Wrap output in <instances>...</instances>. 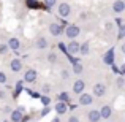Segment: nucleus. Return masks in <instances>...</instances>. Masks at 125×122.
I'll return each instance as SVG.
<instances>
[{
	"instance_id": "nucleus-21",
	"label": "nucleus",
	"mask_w": 125,
	"mask_h": 122,
	"mask_svg": "<svg viewBox=\"0 0 125 122\" xmlns=\"http://www.w3.org/2000/svg\"><path fill=\"white\" fill-rule=\"evenodd\" d=\"M40 98H41V103L44 105V106H48V105L51 103V98H49L48 95H43V97H40Z\"/></svg>"
},
{
	"instance_id": "nucleus-30",
	"label": "nucleus",
	"mask_w": 125,
	"mask_h": 122,
	"mask_svg": "<svg viewBox=\"0 0 125 122\" xmlns=\"http://www.w3.org/2000/svg\"><path fill=\"white\" fill-rule=\"evenodd\" d=\"M49 110H51V108H44V110L41 111V116H46V114L49 113Z\"/></svg>"
},
{
	"instance_id": "nucleus-18",
	"label": "nucleus",
	"mask_w": 125,
	"mask_h": 122,
	"mask_svg": "<svg viewBox=\"0 0 125 122\" xmlns=\"http://www.w3.org/2000/svg\"><path fill=\"white\" fill-rule=\"evenodd\" d=\"M68 100H70V95H68L67 92H62V94L59 95V101H63V103H67Z\"/></svg>"
},
{
	"instance_id": "nucleus-25",
	"label": "nucleus",
	"mask_w": 125,
	"mask_h": 122,
	"mask_svg": "<svg viewBox=\"0 0 125 122\" xmlns=\"http://www.w3.org/2000/svg\"><path fill=\"white\" fill-rule=\"evenodd\" d=\"M44 2H46V5H48V8H49V10H51V6H54V5H55V0H44Z\"/></svg>"
},
{
	"instance_id": "nucleus-20",
	"label": "nucleus",
	"mask_w": 125,
	"mask_h": 122,
	"mask_svg": "<svg viewBox=\"0 0 125 122\" xmlns=\"http://www.w3.org/2000/svg\"><path fill=\"white\" fill-rule=\"evenodd\" d=\"M73 71H74V73H81V71H83V65H81L79 62L73 64Z\"/></svg>"
},
{
	"instance_id": "nucleus-9",
	"label": "nucleus",
	"mask_w": 125,
	"mask_h": 122,
	"mask_svg": "<svg viewBox=\"0 0 125 122\" xmlns=\"http://www.w3.org/2000/svg\"><path fill=\"white\" fill-rule=\"evenodd\" d=\"M49 32H51L54 37H59V35L62 33V27L59 24H51L49 25Z\"/></svg>"
},
{
	"instance_id": "nucleus-34",
	"label": "nucleus",
	"mask_w": 125,
	"mask_h": 122,
	"mask_svg": "<svg viewBox=\"0 0 125 122\" xmlns=\"http://www.w3.org/2000/svg\"><path fill=\"white\" fill-rule=\"evenodd\" d=\"M18 111H19V113H21V114H22V113H25V110H24V106H19V108H18Z\"/></svg>"
},
{
	"instance_id": "nucleus-2",
	"label": "nucleus",
	"mask_w": 125,
	"mask_h": 122,
	"mask_svg": "<svg viewBox=\"0 0 125 122\" xmlns=\"http://www.w3.org/2000/svg\"><path fill=\"white\" fill-rule=\"evenodd\" d=\"M67 51L70 52L71 55H73V54H76V52L79 51V43H78V41H74V40H71V41L67 44Z\"/></svg>"
},
{
	"instance_id": "nucleus-4",
	"label": "nucleus",
	"mask_w": 125,
	"mask_h": 122,
	"mask_svg": "<svg viewBox=\"0 0 125 122\" xmlns=\"http://www.w3.org/2000/svg\"><path fill=\"white\" fill-rule=\"evenodd\" d=\"M84 86H85V82L83 79H78V81H74V84H73V92L74 94H83V90H84Z\"/></svg>"
},
{
	"instance_id": "nucleus-36",
	"label": "nucleus",
	"mask_w": 125,
	"mask_h": 122,
	"mask_svg": "<svg viewBox=\"0 0 125 122\" xmlns=\"http://www.w3.org/2000/svg\"><path fill=\"white\" fill-rule=\"evenodd\" d=\"M3 111H5V113H11V110H10V106H5V110H3Z\"/></svg>"
},
{
	"instance_id": "nucleus-32",
	"label": "nucleus",
	"mask_w": 125,
	"mask_h": 122,
	"mask_svg": "<svg viewBox=\"0 0 125 122\" xmlns=\"http://www.w3.org/2000/svg\"><path fill=\"white\" fill-rule=\"evenodd\" d=\"M68 122H79V119H78V117H70V119H68Z\"/></svg>"
},
{
	"instance_id": "nucleus-28",
	"label": "nucleus",
	"mask_w": 125,
	"mask_h": 122,
	"mask_svg": "<svg viewBox=\"0 0 125 122\" xmlns=\"http://www.w3.org/2000/svg\"><path fill=\"white\" fill-rule=\"evenodd\" d=\"M116 24L119 25V27H122V18H116Z\"/></svg>"
},
{
	"instance_id": "nucleus-16",
	"label": "nucleus",
	"mask_w": 125,
	"mask_h": 122,
	"mask_svg": "<svg viewBox=\"0 0 125 122\" xmlns=\"http://www.w3.org/2000/svg\"><path fill=\"white\" fill-rule=\"evenodd\" d=\"M11 121L13 122H22V114L19 113L18 110H16V111H11Z\"/></svg>"
},
{
	"instance_id": "nucleus-5",
	"label": "nucleus",
	"mask_w": 125,
	"mask_h": 122,
	"mask_svg": "<svg viewBox=\"0 0 125 122\" xmlns=\"http://www.w3.org/2000/svg\"><path fill=\"white\" fill-rule=\"evenodd\" d=\"M104 92H106V87H104L103 84H95L94 86V95H97V97H103Z\"/></svg>"
},
{
	"instance_id": "nucleus-31",
	"label": "nucleus",
	"mask_w": 125,
	"mask_h": 122,
	"mask_svg": "<svg viewBox=\"0 0 125 122\" xmlns=\"http://www.w3.org/2000/svg\"><path fill=\"white\" fill-rule=\"evenodd\" d=\"M124 30H125L124 27H120V29H119V38H122V37H124Z\"/></svg>"
},
{
	"instance_id": "nucleus-13",
	"label": "nucleus",
	"mask_w": 125,
	"mask_h": 122,
	"mask_svg": "<svg viewBox=\"0 0 125 122\" xmlns=\"http://www.w3.org/2000/svg\"><path fill=\"white\" fill-rule=\"evenodd\" d=\"M113 10H114V11H117V13H122L124 10H125V3L122 2V0H117V2H114Z\"/></svg>"
},
{
	"instance_id": "nucleus-37",
	"label": "nucleus",
	"mask_w": 125,
	"mask_h": 122,
	"mask_svg": "<svg viewBox=\"0 0 125 122\" xmlns=\"http://www.w3.org/2000/svg\"><path fill=\"white\" fill-rule=\"evenodd\" d=\"M3 97H5V92H3V90H0V98H3Z\"/></svg>"
},
{
	"instance_id": "nucleus-23",
	"label": "nucleus",
	"mask_w": 125,
	"mask_h": 122,
	"mask_svg": "<svg viewBox=\"0 0 125 122\" xmlns=\"http://www.w3.org/2000/svg\"><path fill=\"white\" fill-rule=\"evenodd\" d=\"M57 46L62 52H67V44H65V43H57Z\"/></svg>"
},
{
	"instance_id": "nucleus-12",
	"label": "nucleus",
	"mask_w": 125,
	"mask_h": 122,
	"mask_svg": "<svg viewBox=\"0 0 125 122\" xmlns=\"http://www.w3.org/2000/svg\"><path fill=\"white\" fill-rule=\"evenodd\" d=\"M10 67H11V70H13V71H21L22 64H21V60H19V59H13L11 64H10Z\"/></svg>"
},
{
	"instance_id": "nucleus-19",
	"label": "nucleus",
	"mask_w": 125,
	"mask_h": 122,
	"mask_svg": "<svg viewBox=\"0 0 125 122\" xmlns=\"http://www.w3.org/2000/svg\"><path fill=\"white\" fill-rule=\"evenodd\" d=\"M79 51H81V54H83V55H87V52H89V44H87V43L79 44Z\"/></svg>"
},
{
	"instance_id": "nucleus-17",
	"label": "nucleus",
	"mask_w": 125,
	"mask_h": 122,
	"mask_svg": "<svg viewBox=\"0 0 125 122\" xmlns=\"http://www.w3.org/2000/svg\"><path fill=\"white\" fill-rule=\"evenodd\" d=\"M46 46H48L46 38H38V40H37V48H38V49H44Z\"/></svg>"
},
{
	"instance_id": "nucleus-29",
	"label": "nucleus",
	"mask_w": 125,
	"mask_h": 122,
	"mask_svg": "<svg viewBox=\"0 0 125 122\" xmlns=\"http://www.w3.org/2000/svg\"><path fill=\"white\" fill-rule=\"evenodd\" d=\"M48 59H49L51 62H55V54H49V55H48Z\"/></svg>"
},
{
	"instance_id": "nucleus-33",
	"label": "nucleus",
	"mask_w": 125,
	"mask_h": 122,
	"mask_svg": "<svg viewBox=\"0 0 125 122\" xmlns=\"http://www.w3.org/2000/svg\"><path fill=\"white\" fill-rule=\"evenodd\" d=\"M117 84H119V87H122V86H124V79H122V78L117 79Z\"/></svg>"
},
{
	"instance_id": "nucleus-38",
	"label": "nucleus",
	"mask_w": 125,
	"mask_h": 122,
	"mask_svg": "<svg viewBox=\"0 0 125 122\" xmlns=\"http://www.w3.org/2000/svg\"><path fill=\"white\" fill-rule=\"evenodd\" d=\"M52 122H60V119H59V117H54V119H52Z\"/></svg>"
},
{
	"instance_id": "nucleus-26",
	"label": "nucleus",
	"mask_w": 125,
	"mask_h": 122,
	"mask_svg": "<svg viewBox=\"0 0 125 122\" xmlns=\"http://www.w3.org/2000/svg\"><path fill=\"white\" fill-rule=\"evenodd\" d=\"M3 82H6V76H5V73L0 71V84H3Z\"/></svg>"
},
{
	"instance_id": "nucleus-10",
	"label": "nucleus",
	"mask_w": 125,
	"mask_h": 122,
	"mask_svg": "<svg viewBox=\"0 0 125 122\" xmlns=\"http://www.w3.org/2000/svg\"><path fill=\"white\" fill-rule=\"evenodd\" d=\"M111 114H113V110H111V106H103L100 110V116L103 117V119H108V117H111Z\"/></svg>"
},
{
	"instance_id": "nucleus-3",
	"label": "nucleus",
	"mask_w": 125,
	"mask_h": 122,
	"mask_svg": "<svg viewBox=\"0 0 125 122\" xmlns=\"http://www.w3.org/2000/svg\"><path fill=\"white\" fill-rule=\"evenodd\" d=\"M114 55H116V51H114V48L113 49H109V51L106 52V55H104V64L106 65H113L114 64Z\"/></svg>"
},
{
	"instance_id": "nucleus-22",
	"label": "nucleus",
	"mask_w": 125,
	"mask_h": 122,
	"mask_svg": "<svg viewBox=\"0 0 125 122\" xmlns=\"http://www.w3.org/2000/svg\"><path fill=\"white\" fill-rule=\"evenodd\" d=\"M22 90V81H18V84H16V94H14V97H18V94Z\"/></svg>"
},
{
	"instance_id": "nucleus-27",
	"label": "nucleus",
	"mask_w": 125,
	"mask_h": 122,
	"mask_svg": "<svg viewBox=\"0 0 125 122\" xmlns=\"http://www.w3.org/2000/svg\"><path fill=\"white\" fill-rule=\"evenodd\" d=\"M29 94H30V97H33V98H40L41 97V95L37 94V92H30V90H29Z\"/></svg>"
},
{
	"instance_id": "nucleus-35",
	"label": "nucleus",
	"mask_w": 125,
	"mask_h": 122,
	"mask_svg": "<svg viewBox=\"0 0 125 122\" xmlns=\"http://www.w3.org/2000/svg\"><path fill=\"white\" fill-rule=\"evenodd\" d=\"M6 51V46H0V52H5Z\"/></svg>"
},
{
	"instance_id": "nucleus-1",
	"label": "nucleus",
	"mask_w": 125,
	"mask_h": 122,
	"mask_svg": "<svg viewBox=\"0 0 125 122\" xmlns=\"http://www.w3.org/2000/svg\"><path fill=\"white\" fill-rule=\"evenodd\" d=\"M65 33H67V37L70 38V40H74V38L79 35V27H78V25H68Z\"/></svg>"
},
{
	"instance_id": "nucleus-24",
	"label": "nucleus",
	"mask_w": 125,
	"mask_h": 122,
	"mask_svg": "<svg viewBox=\"0 0 125 122\" xmlns=\"http://www.w3.org/2000/svg\"><path fill=\"white\" fill-rule=\"evenodd\" d=\"M27 5L30 6V8H37V6H38V3L35 2V0H27Z\"/></svg>"
},
{
	"instance_id": "nucleus-14",
	"label": "nucleus",
	"mask_w": 125,
	"mask_h": 122,
	"mask_svg": "<svg viewBox=\"0 0 125 122\" xmlns=\"http://www.w3.org/2000/svg\"><path fill=\"white\" fill-rule=\"evenodd\" d=\"M67 110H68V106H67V103H63V101H59V103L55 105V111H57L59 114L67 113Z\"/></svg>"
},
{
	"instance_id": "nucleus-11",
	"label": "nucleus",
	"mask_w": 125,
	"mask_h": 122,
	"mask_svg": "<svg viewBox=\"0 0 125 122\" xmlns=\"http://www.w3.org/2000/svg\"><path fill=\"white\" fill-rule=\"evenodd\" d=\"M79 103H81V105H90V103H92V95H89V94H81V95H79Z\"/></svg>"
},
{
	"instance_id": "nucleus-6",
	"label": "nucleus",
	"mask_w": 125,
	"mask_h": 122,
	"mask_svg": "<svg viewBox=\"0 0 125 122\" xmlns=\"http://www.w3.org/2000/svg\"><path fill=\"white\" fill-rule=\"evenodd\" d=\"M24 79L27 82H33L37 79V70H27L25 75H24Z\"/></svg>"
},
{
	"instance_id": "nucleus-7",
	"label": "nucleus",
	"mask_w": 125,
	"mask_h": 122,
	"mask_svg": "<svg viewBox=\"0 0 125 122\" xmlns=\"http://www.w3.org/2000/svg\"><path fill=\"white\" fill-rule=\"evenodd\" d=\"M101 119V116H100V111H97V110H92L90 113H89V121L90 122H100Z\"/></svg>"
},
{
	"instance_id": "nucleus-8",
	"label": "nucleus",
	"mask_w": 125,
	"mask_h": 122,
	"mask_svg": "<svg viewBox=\"0 0 125 122\" xmlns=\"http://www.w3.org/2000/svg\"><path fill=\"white\" fill-rule=\"evenodd\" d=\"M59 14L60 16H68L70 14V5H68V3H62L60 6H59Z\"/></svg>"
},
{
	"instance_id": "nucleus-15",
	"label": "nucleus",
	"mask_w": 125,
	"mask_h": 122,
	"mask_svg": "<svg viewBox=\"0 0 125 122\" xmlns=\"http://www.w3.org/2000/svg\"><path fill=\"white\" fill-rule=\"evenodd\" d=\"M8 48H11L13 51H18V49H19V40H18V38H10Z\"/></svg>"
}]
</instances>
